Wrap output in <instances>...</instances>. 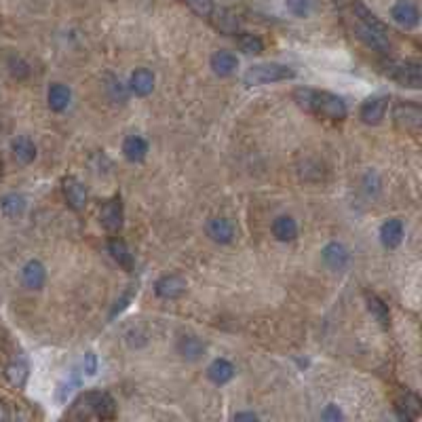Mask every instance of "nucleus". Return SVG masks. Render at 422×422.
I'll return each mask as SVG.
<instances>
[{
    "label": "nucleus",
    "instance_id": "f257e3e1",
    "mask_svg": "<svg viewBox=\"0 0 422 422\" xmlns=\"http://www.w3.org/2000/svg\"><path fill=\"white\" fill-rule=\"evenodd\" d=\"M294 102L308 115H315L321 119H331V121H342L347 117V104L342 97L331 95L327 91H315V89H296L294 91Z\"/></svg>",
    "mask_w": 422,
    "mask_h": 422
},
{
    "label": "nucleus",
    "instance_id": "f03ea898",
    "mask_svg": "<svg viewBox=\"0 0 422 422\" xmlns=\"http://www.w3.org/2000/svg\"><path fill=\"white\" fill-rule=\"evenodd\" d=\"M117 414V403L112 399L108 392H99V390H91L80 395L72 410L68 412L70 418H99V420H108L115 418Z\"/></svg>",
    "mask_w": 422,
    "mask_h": 422
},
{
    "label": "nucleus",
    "instance_id": "7ed1b4c3",
    "mask_svg": "<svg viewBox=\"0 0 422 422\" xmlns=\"http://www.w3.org/2000/svg\"><path fill=\"white\" fill-rule=\"evenodd\" d=\"M294 76H296V72L283 64H258V66H251L245 72L243 82L247 84V87H258V84L279 82V80H288Z\"/></svg>",
    "mask_w": 422,
    "mask_h": 422
},
{
    "label": "nucleus",
    "instance_id": "20e7f679",
    "mask_svg": "<svg viewBox=\"0 0 422 422\" xmlns=\"http://www.w3.org/2000/svg\"><path fill=\"white\" fill-rule=\"evenodd\" d=\"M384 74L395 82L410 89H418L422 84V66L420 62H390L384 66Z\"/></svg>",
    "mask_w": 422,
    "mask_h": 422
},
{
    "label": "nucleus",
    "instance_id": "39448f33",
    "mask_svg": "<svg viewBox=\"0 0 422 422\" xmlns=\"http://www.w3.org/2000/svg\"><path fill=\"white\" fill-rule=\"evenodd\" d=\"M355 34L365 47H370L378 53H388L390 51V40H388L386 30H376V27L355 19Z\"/></svg>",
    "mask_w": 422,
    "mask_h": 422
},
{
    "label": "nucleus",
    "instance_id": "423d86ee",
    "mask_svg": "<svg viewBox=\"0 0 422 422\" xmlns=\"http://www.w3.org/2000/svg\"><path fill=\"white\" fill-rule=\"evenodd\" d=\"M392 121L403 131H418L422 125V110L418 104L412 102H401L392 110Z\"/></svg>",
    "mask_w": 422,
    "mask_h": 422
},
{
    "label": "nucleus",
    "instance_id": "0eeeda50",
    "mask_svg": "<svg viewBox=\"0 0 422 422\" xmlns=\"http://www.w3.org/2000/svg\"><path fill=\"white\" fill-rule=\"evenodd\" d=\"M99 220H102V226L110 233H117L123 226V203L119 196L110 199L102 205L99 209Z\"/></svg>",
    "mask_w": 422,
    "mask_h": 422
},
{
    "label": "nucleus",
    "instance_id": "6e6552de",
    "mask_svg": "<svg viewBox=\"0 0 422 422\" xmlns=\"http://www.w3.org/2000/svg\"><path fill=\"white\" fill-rule=\"evenodd\" d=\"M154 292H156L159 298L176 300V298H180L186 292V281L180 274H165V277H161L156 281Z\"/></svg>",
    "mask_w": 422,
    "mask_h": 422
},
{
    "label": "nucleus",
    "instance_id": "1a4fd4ad",
    "mask_svg": "<svg viewBox=\"0 0 422 422\" xmlns=\"http://www.w3.org/2000/svg\"><path fill=\"white\" fill-rule=\"evenodd\" d=\"M390 17L395 19L401 27H416L418 21H420V13H418V7L412 3V0H397L395 5L390 9Z\"/></svg>",
    "mask_w": 422,
    "mask_h": 422
},
{
    "label": "nucleus",
    "instance_id": "9d476101",
    "mask_svg": "<svg viewBox=\"0 0 422 422\" xmlns=\"http://www.w3.org/2000/svg\"><path fill=\"white\" fill-rule=\"evenodd\" d=\"M386 108H388L386 97H372L361 106L359 117L365 125H378V123H382V119L386 115Z\"/></svg>",
    "mask_w": 422,
    "mask_h": 422
},
{
    "label": "nucleus",
    "instance_id": "9b49d317",
    "mask_svg": "<svg viewBox=\"0 0 422 422\" xmlns=\"http://www.w3.org/2000/svg\"><path fill=\"white\" fill-rule=\"evenodd\" d=\"M64 196L74 211H80L87 207V190H84V186L76 178L64 180Z\"/></svg>",
    "mask_w": 422,
    "mask_h": 422
},
{
    "label": "nucleus",
    "instance_id": "f8f14e48",
    "mask_svg": "<svg viewBox=\"0 0 422 422\" xmlns=\"http://www.w3.org/2000/svg\"><path fill=\"white\" fill-rule=\"evenodd\" d=\"M351 260V253L342 243H327L323 249V262L331 268V270H342L347 268Z\"/></svg>",
    "mask_w": 422,
    "mask_h": 422
},
{
    "label": "nucleus",
    "instance_id": "ddd939ff",
    "mask_svg": "<svg viewBox=\"0 0 422 422\" xmlns=\"http://www.w3.org/2000/svg\"><path fill=\"white\" fill-rule=\"evenodd\" d=\"M207 235L215 241V243H231L235 239V226L233 222L226 218H211L207 222Z\"/></svg>",
    "mask_w": 422,
    "mask_h": 422
},
{
    "label": "nucleus",
    "instance_id": "4468645a",
    "mask_svg": "<svg viewBox=\"0 0 422 422\" xmlns=\"http://www.w3.org/2000/svg\"><path fill=\"white\" fill-rule=\"evenodd\" d=\"M239 68V60L237 55L231 53V51H215L211 55V70L218 74V76H231L235 74Z\"/></svg>",
    "mask_w": 422,
    "mask_h": 422
},
{
    "label": "nucleus",
    "instance_id": "2eb2a0df",
    "mask_svg": "<svg viewBox=\"0 0 422 422\" xmlns=\"http://www.w3.org/2000/svg\"><path fill=\"white\" fill-rule=\"evenodd\" d=\"M45 279H47V270H45L43 262H38V260H30L21 270L23 285L30 288V290H40L45 285Z\"/></svg>",
    "mask_w": 422,
    "mask_h": 422
},
{
    "label": "nucleus",
    "instance_id": "dca6fc26",
    "mask_svg": "<svg viewBox=\"0 0 422 422\" xmlns=\"http://www.w3.org/2000/svg\"><path fill=\"white\" fill-rule=\"evenodd\" d=\"M129 87L135 95L139 97H146L152 93L154 89V74L148 70V68H139L131 74V80H129Z\"/></svg>",
    "mask_w": 422,
    "mask_h": 422
},
{
    "label": "nucleus",
    "instance_id": "f3484780",
    "mask_svg": "<svg viewBox=\"0 0 422 422\" xmlns=\"http://www.w3.org/2000/svg\"><path fill=\"white\" fill-rule=\"evenodd\" d=\"M209 17H211V21H213V25L218 27L220 32H224V34H235L237 30H239V19H237V15L233 13V11H228V9H211V13H209Z\"/></svg>",
    "mask_w": 422,
    "mask_h": 422
},
{
    "label": "nucleus",
    "instance_id": "a211bd4d",
    "mask_svg": "<svg viewBox=\"0 0 422 422\" xmlns=\"http://www.w3.org/2000/svg\"><path fill=\"white\" fill-rule=\"evenodd\" d=\"M123 154L127 156V161L131 163H142L148 154V144H146V139L144 137H139V135H129L125 137V142H123Z\"/></svg>",
    "mask_w": 422,
    "mask_h": 422
},
{
    "label": "nucleus",
    "instance_id": "6ab92c4d",
    "mask_svg": "<svg viewBox=\"0 0 422 422\" xmlns=\"http://www.w3.org/2000/svg\"><path fill=\"white\" fill-rule=\"evenodd\" d=\"M11 150H13V156L17 159V163H21V165H30L36 159V146L27 135L15 137L13 144H11Z\"/></svg>",
    "mask_w": 422,
    "mask_h": 422
},
{
    "label": "nucleus",
    "instance_id": "aec40b11",
    "mask_svg": "<svg viewBox=\"0 0 422 422\" xmlns=\"http://www.w3.org/2000/svg\"><path fill=\"white\" fill-rule=\"evenodd\" d=\"M47 99H49V108H51V110H55V112H64V110L70 106L72 91L66 87V84L55 82V84H51V87H49Z\"/></svg>",
    "mask_w": 422,
    "mask_h": 422
},
{
    "label": "nucleus",
    "instance_id": "412c9836",
    "mask_svg": "<svg viewBox=\"0 0 422 422\" xmlns=\"http://www.w3.org/2000/svg\"><path fill=\"white\" fill-rule=\"evenodd\" d=\"M403 239V222L401 220H388L382 224V228H380V241L384 247L392 249V247H397Z\"/></svg>",
    "mask_w": 422,
    "mask_h": 422
},
{
    "label": "nucleus",
    "instance_id": "4be33fe9",
    "mask_svg": "<svg viewBox=\"0 0 422 422\" xmlns=\"http://www.w3.org/2000/svg\"><path fill=\"white\" fill-rule=\"evenodd\" d=\"M272 235L277 237V241H294L298 237V224L294 218L290 215H279L274 222H272Z\"/></svg>",
    "mask_w": 422,
    "mask_h": 422
},
{
    "label": "nucleus",
    "instance_id": "5701e85b",
    "mask_svg": "<svg viewBox=\"0 0 422 422\" xmlns=\"http://www.w3.org/2000/svg\"><path fill=\"white\" fill-rule=\"evenodd\" d=\"M207 376L213 384H226L235 376V365L226 359H215L207 368Z\"/></svg>",
    "mask_w": 422,
    "mask_h": 422
},
{
    "label": "nucleus",
    "instance_id": "b1692460",
    "mask_svg": "<svg viewBox=\"0 0 422 422\" xmlns=\"http://www.w3.org/2000/svg\"><path fill=\"white\" fill-rule=\"evenodd\" d=\"M178 351L184 359L196 361L205 355V344H203L201 338H196V336H182L180 342H178Z\"/></svg>",
    "mask_w": 422,
    "mask_h": 422
},
{
    "label": "nucleus",
    "instance_id": "393cba45",
    "mask_svg": "<svg viewBox=\"0 0 422 422\" xmlns=\"http://www.w3.org/2000/svg\"><path fill=\"white\" fill-rule=\"evenodd\" d=\"M422 412V403L418 399V395H412V392H406V395L397 401V416L401 420H416Z\"/></svg>",
    "mask_w": 422,
    "mask_h": 422
},
{
    "label": "nucleus",
    "instance_id": "a878e982",
    "mask_svg": "<svg viewBox=\"0 0 422 422\" xmlns=\"http://www.w3.org/2000/svg\"><path fill=\"white\" fill-rule=\"evenodd\" d=\"M108 251H110V256L115 258L123 268L131 270V266H133V256H131V251H129V247H127L125 241L112 239V241L108 243Z\"/></svg>",
    "mask_w": 422,
    "mask_h": 422
},
{
    "label": "nucleus",
    "instance_id": "bb28decb",
    "mask_svg": "<svg viewBox=\"0 0 422 422\" xmlns=\"http://www.w3.org/2000/svg\"><path fill=\"white\" fill-rule=\"evenodd\" d=\"M0 209H3L7 218H17L25 211V199L17 192H9L0 199Z\"/></svg>",
    "mask_w": 422,
    "mask_h": 422
},
{
    "label": "nucleus",
    "instance_id": "cd10ccee",
    "mask_svg": "<svg viewBox=\"0 0 422 422\" xmlns=\"http://www.w3.org/2000/svg\"><path fill=\"white\" fill-rule=\"evenodd\" d=\"M5 376H7L11 386L21 388L27 380V365L23 361H11L5 368Z\"/></svg>",
    "mask_w": 422,
    "mask_h": 422
},
{
    "label": "nucleus",
    "instance_id": "c85d7f7f",
    "mask_svg": "<svg viewBox=\"0 0 422 422\" xmlns=\"http://www.w3.org/2000/svg\"><path fill=\"white\" fill-rule=\"evenodd\" d=\"M368 298V308H370V313L374 315V319L380 323V325H384V327H388V323H390V313H388V306L376 296V294H368L365 296Z\"/></svg>",
    "mask_w": 422,
    "mask_h": 422
},
{
    "label": "nucleus",
    "instance_id": "c756f323",
    "mask_svg": "<svg viewBox=\"0 0 422 422\" xmlns=\"http://www.w3.org/2000/svg\"><path fill=\"white\" fill-rule=\"evenodd\" d=\"M237 45H239V49H241L243 53H247V55H258V53L264 51V43H262V38L256 36V34H241L239 40H237Z\"/></svg>",
    "mask_w": 422,
    "mask_h": 422
},
{
    "label": "nucleus",
    "instance_id": "7c9ffc66",
    "mask_svg": "<svg viewBox=\"0 0 422 422\" xmlns=\"http://www.w3.org/2000/svg\"><path fill=\"white\" fill-rule=\"evenodd\" d=\"M317 0H288V9L296 15V17H308L315 11Z\"/></svg>",
    "mask_w": 422,
    "mask_h": 422
},
{
    "label": "nucleus",
    "instance_id": "2f4dec72",
    "mask_svg": "<svg viewBox=\"0 0 422 422\" xmlns=\"http://www.w3.org/2000/svg\"><path fill=\"white\" fill-rule=\"evenodd\" d=\"M9 72L13 78L21 80L25 78L27 74H30V66H27L21 58H17V55H13V58H9Z\"/></svg>",
    "mask_w": 422,
    "mask_h": 422
},
{
    "label": "nucleus",
    "instance_id": "473e14b6",
    "mask_svg": "<svg viewBox=\"0 0 422 422\" xmlns=\"http://www.w3.org/2000/svg\"><path fill=\"white\" fill-rule=\"evenodd\" d=\"M108 91H110V95H112V99H115V102H125L127 99V89L123 87V82L117 80V78H110Z\"/></svg>",
    "mask_w": 422,
    "mask_h": 422
},
{
    "label": "nucleus",
    "instance_id": "72a5a7b5",
    "mask_svg": "<svg viewBox=\"0 0 422 422\" xmlns=\"http://www.w3.org/2000/svg\"><path fill=\"white\" fill-rule=\"evenodd\" d=\"M135 292H137V288L135 285H129V290L123 294V298L117 302V306H115V311H112V317H117L119 313H123L125 311V308L129 306V302H131V298L135 296Z\"/></svg>",
    "mask_w": 422,
    "mask_h": 422
},
{
    "label": "nucleus",
    "instance_id": "f704fd0d",
    "mask_svg": "<svg viewBox=\"0 0 422 422\" xmlns=\"http://www.w3.org/2000/svg\"><path fill=\"white\" fill-rule=\"evenodd\" d=\"M97 370V361H95V355L93 353H87L84 355V372H87L89 376H93Z\"/></svg>",
    "mask_w": 422,
    "mask_h": 422
},
{
    "label": "nucleus",
    "instance_id": "c9c22d12",
    "mask_svg": "<svg viewBox=\"0 0 422 422\" xmlns=\"http://www.w3.org/2000/svg\"><path fill=\"white\" fill-rule=\"evenodd\" d=\"M321 418H323V420H340V418H342V412L338 410L336 406H327V408L323 410Z\"/></svg>",
    "mask_w": 422,
    "mask_h": 422
},
{
    "label": "nucleus",
    "instance_id": "e433bc0d",
    "mask_svg": "<svg viewBox=\"0 0 422 422\" xmlns=\"http://www.w3.org/2000/svg\"><path fill=\"white\" fill-rule=\"evenodd\" d=\"M235 420H251V422H253V420H258V416L251 414V412H241V414L235 416Z\"/></svg>",
    "mask_w": 422,
    "mask_h": 422
},
{
    "label": "nucleus",
    "instance_id": "4c0bfd02",
    "mask_svg": "<svg viewBox=\"0 0 422 422\" xmlns=\"http://www.w3.org/2000/svg\"><path fill=\"white\" fill-rule=\"evenodd\" d=\"M351 3H353V0H333V5L338 9H347V7H351Z\"/></svg>",
    "mask_w": 422,
    "mask_h": 422
},
{
    "label": "nucleus",
    "instance_id": "58836bf2",
    "mask_svg": "<svg viewBox=\"0 0 422 422\" xmlns=\"http://www.w3.org/2000/svg\"><path fill=\"white\" fill-rule=\"evenodd\" d=\"M9 418V410L5 403H0V420H7Z\"/></svg>",
    "mask_w": 422,
    "mask_h": 422
},
{
    "label": "nucleus",
    "instance_id": "ea45409f",
    "mask_svg": "<svg viewBox=\"0 0 422 422\" xmlns=\"http://www.w3.org/2000/svg\"><path fill=\"white\" fill-rule=\"evenodd\" d=\"M0 176H3V161H0Z\"/></svg>",
    "mask_w": 422,
    "mask_h": 422
}]
</instances>
